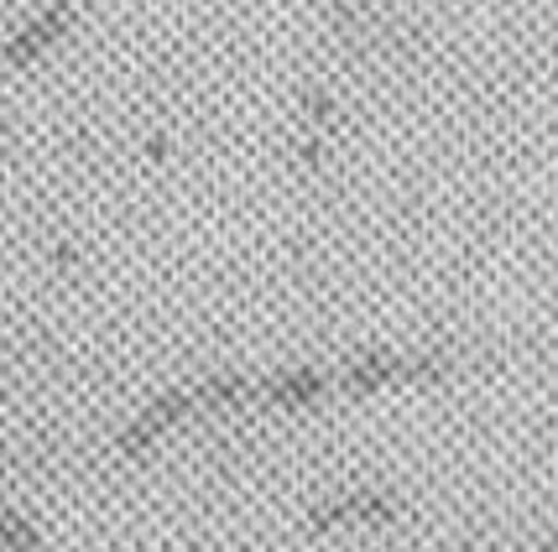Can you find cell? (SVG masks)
Returning a JSON list of instances; mask_svg holds the SVG:
<instances>
[{
	"label": "cell",
	"mask_w": 558,
	"mask_h": 552,
	"mask_svg": "<svg viewBox=\"0 0 558 552\" xmlns=\"http://www.w3.org/2000/svg\"><path fill=\"white\" fill-rule=\"evenodd\" d=\"M194 412L198 407H194V391H189V385L162 391L157 402H146V412L131 422V428H121V438H116V454H121V458H142L146 449L162 438V432L178 428V422H183V417H194Z\"/></svg>",
	"instance_id": "obj_1"
},
{
	"label": "cell",
	"mask_w": 558,
	"mask_h": 552,
	"mask_svg": "<svg viewBox=\"0 0 558 552\" xmlns=\"http://www.w3.org/2000/svg\"><path fill=\"white\" fill-rule=\"evenodd\" d=\"M402 516V501L387 495V490H344L335 501H324L308 511V527L314 531H329V527H344V522H361V527H387Z\"/></svg>",
	"instance_id": "obj_2"
},
{
	"label": "cell",
	"mask_w": 558,
	"mask_h": 552,
	"mask_svg": "<svg viewBox=\"0 0 558 552\" xmlns=\"http://www.w3.org/2000/svg\"><path fill=\"white\" fill-rule=\"evenodd\" d=\"M387 385H413V355L371 349V355H355L335 370V391H344V396H376Z\"/></svg>",
	"instance_id": "obj_3"
},
{
	"label": "cell",
	"mask_w": 558,
	"mask_h": 552,
	"mask_svg": "<svg viewBox=\"0 0 558 552\" xmlns=\"http://www.w3.org/2000/svg\"><path fill=\"white\" fill-rule=\"evenodd\" d=\"M73 16H78V5H69V0H48V11H37V16L0 48V58H5L11 69H32V63H37V58H43V52H48L52 42L73 26Z\"/></svg>",
	"instance_id": "obj_4"
},
{
	"label": "cell",
	"mask_w": 558,
	"mask_h": 552,
	"mask_svg": "<svg viewBox=\"0 0 558 552\" xmlns=\"http://www.w3.org/2000/svg\"><path fill=\"white\" fill-rule=\"evenodd\" d=\"M329 391H335L329 370H282V376L262 381V407L298 412V407H314L318 396H329Z\"/></svg>",
	"instance_id": "obj_5"
},
{
	"label": "cell",
	"mask_w": 558,
	"mask_h": 552,
	"mask_svg": "<svg viewBox=\"0 0 558 552\" xmlns=\"http://www.w3.org/2000/svg\"><path fill=\"white\" fill-rule=\"evenodd\" d=\"M194 391L198 412H241L262 402V381H245V376H209V381L189 385Z\"/></svg>",
	"instance_id": "obj_6"
},
{
	"label": "cell",
	"mask_w": 558,
	"mask_h": 552,
	"mask_svg": "<svg viewBox=\"0 0 558 552\" xmlns=\"http://www.w3.org/2000/svg\"><path fill=\"white\" fill-rule=\"evenodd\" d=\"M0 542L11 552H43V542H37V527L26 522V516H16L11 505H0Z\"/></svg>",
	"instance_id": "obj_7"
},
{
	"label": "cell",
	"mask_w": 558,
	"mask_h": 552,
	"mask_svg": "<svg viewBox=\"0 0 558 552\" xmlns=\"http://www.w3.org/2000/svg\"><path fill=\"white\" fill-rule=\"evenodd\" d=\"M303 110H308V131H314V136H324L329 121H335V99H329V89H308Z\"/></svg>",
	"instance_id": "obj_8"
},
{
	"label": "cell",
	"mask_w": 558,
	"mask_h": 552,
	"mask_svg": "<svg viewBox=\"0 0 558 552\" xmlns=\"http://www.w3.org/2000/svg\"><path fill=\"white\" fill-rule=\"evenodd\" d=\"M537 552H558V548H554V542H548V548H537Z\"/></svg>",
	"instance_id": "obj_9"
},
{
	"label": "cell",
	"mask_w": 558,
	"mask_h": 552,
	"mask_svg": "<svg viewBox=\"0 0 558 552\" xmlns=\"http://www.w3.org/2000/svg\"><path fill=\"white\" fill-rule=\"evenodd\" d=\"M554 548H558V531H554Z\"/></svg>",
	"instance_id": "obj_10"
}]
</instances>
